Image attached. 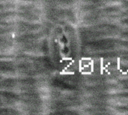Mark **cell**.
<instances>
[{"label": "cell", "mask_w": 128, "mask_h": 115, "mask_svg": "<svg viewBox=\"0 0 128 115\" xmlns=\"http://www.w3.org/2000/svg\"><path fill=\"white\" fill-rule=\"evenodd\" d=\"M62 53H63V55H67L69 53L70 49H69V48H68L66 45H64V46L62 47Z\"/></svg>", "instance_id": "1"}]
</instances>
